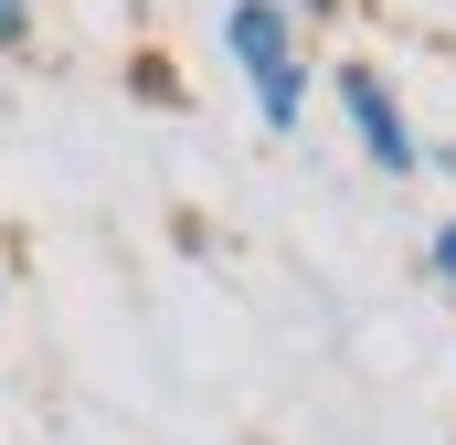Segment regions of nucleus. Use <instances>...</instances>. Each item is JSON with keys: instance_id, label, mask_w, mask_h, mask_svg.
I'll list each match as a JSON object with an SVG mask.
<instances>
[{"instance_id": "1", "label": "nucleus", "mask_w": 456, "mask_h": 445, "mask_svg": "<svg viewBox=\"0 0 456 445\" xmlns=\"http://www.w3.org/2000/svg\"><path fill=\"white\" fill-rule=\"evenodd\" d=\"M224 43H233V64L255 75L265 127H297V43H287V11H276V0H233V11H224Z\"/></svg>"}, {"instance_id": "2", "label": "nucleus", "mask_w": 456, "mask_h": 445, "mask_svg": "<svg viewBox=\"0 0 456 445\" xmlns=\"http://www.w3.org/2000/svg\"><path fill=\"white\" fill-rule=\"evenodd\" d=\"M340 107H350V127H361V149H371V170H414V127L393 117V96H382V75L371 64H340Z\"/></svg>"}, {"instance_id": "3", "label": "nucleus", "mask_w": 456, "mask_h": 445, "mask_svg": "<svg viewBox=\"0 0 456 445\" xmlns=\"http://www.w3.org/2000/svg\"><path fill=\"white\" fill-rule=\"evenodd\" d=\"M32 32V0H0V43H21Z\"/></svg>"}, {"instance_id": "4", "label": "nucleus", "mask_w": 456, "mask_h": 445, "mask_svg": "<svg viewBox=\"0 0 456 445\" xmlns=\"http://www.w3.org/2000/svg\"><path fill=\"white\" fill-rule=\"evenodd\" d=\"M436 276H456V222H446V233H436Z\"/></svg>"}, {"instance_id": "5", "label": "nucleus", "mask_w": 456, "mask_h": 445, "mask_svg": "<svg viewBox=\"0 0 456 445\" xmlns=\"http://www.w3.org/2000/svg\"><path fill=\"white\" fill-rule=\"evenodd\" d=\"M446 170H456V149H446Z\"/></svg>"}]
</instances>
